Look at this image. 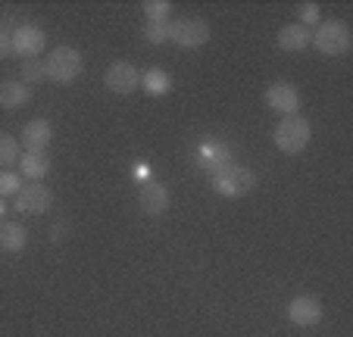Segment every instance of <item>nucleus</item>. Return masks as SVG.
I'll return each mask as SVG.
<instances>
[{
	"instance_id": "obj_1",
	"label": "nucleus",
	"mask_w": 353,
	"mask_h": 337,
	"mask_svg": "<svg viewBox=\"0 0 353 337\" xmlns=\"http://www.w3.org/2000/svg\"><path fill=\"white\" fill-rule=\"evenodd\" d=\"M210 185L219 197H228V200H238L244 194H250L256 187V175L247 169V165H238V163H225L219 169L210 172Z\"/></svg>"
},
{
	"instance_id": "obj_2",
	"label": "nucleus",
	"mask_w": 353,
	"mask_h": 337,
	"mask_svg": "<svg viewBox=\"0 0 353 337\" xmlns=\"http://www.w3.org/2000/svg\"><path fill=\"white\" fill-rule=\"evenodd\" d=\"M310 138H313V128H310V122L303 119L300 112H294V116H285V119L275 125V132H272L275 147H279L281 153H288V156H297V153L307 150Z\"/></svg>"
},
{
	"instance_id": "obj_3",
	"label": "nucleus",
	"mask_w": 353,
	"mask_h": 337,
	"mask_svg": "<svg viewBox=\"0 0 353 337\" xmlns=\"http://www.w3.org/2000/svg\"><path fill=\"white\" fill-rule=\"evenodd\" d=\"M310 44H313L322 57H344L353 47V34H350V28H347V22L328 19V22L316 25V32L310 34Z\"/></svg>"
},
{
	"instance_id": "obj_4",
	"label": "nucleus",
	"mask_w": 353,
	"mask_h": 337,
	"mask_svg": "<svg viewBox=\"0 0 353 337\" xmlns=\"http://www.w3.org/2000/svg\"><path fill=\"white\" fill-rule=\"evenodd\" d=\"M44 66H47V81H57V85H72V81L85 72L81 53L69 44L54 47V53L44 60Z\"/></svg>"
},
{
	"instance_id": "obj_5",
	"label": "nucleus",
	"mask_w": 353,
	"mask_h": 337,
	"mask_svg": "<svg viewBox=\"0 0 353 337\" xmlns=\"http://www.w3.org/2000/svg\"><path fill=\"white\" fill-rule=\"evenodd\" d=\"M169 41H175L185 50H194V47H203L210 41V25L207 19H197V16H185V19L172 22V32H169Z\"/></svg>"
},
{
	"instance_id": "obj_6",
	"label": "nucleus",
	"mask_w": 353,
	"mask_h": 337,
	"mask_svg": "<svg viewBox=\"0 0 353 337\" xmlns=\"http://www.w3.org/2000/svg\"><path fill=\"white\" fill-rule=\"evenodd\" d=\"M322 303L316 297H310V294H303V297H294L291 303H288L285 316L291 325H297V328H313V325L322 322Z\"/></svg>"
},
{
	"instance_id": "obj_7",
	"label": "nucleus",
	"mask_w": 353,
	"mask_h": 337,
	"mask_svg": "<svg viewBox=\"0 0 353 337\" xmlns=\"http://www.w3.org/2000/svg\"><path fill=\"white\" fill-rule=\"evenodd\" d=\"M13 206L16 212H26V216H41L54 206V194L47 191L44 185H28V187H19V194L13 197Z\"/></svg>"
},
{
	"instance_id": "obj_8",
	"label": "nucleus",
	"mask_w": 353,
	"mask_h": 337,
	"mask_svg": "<svg viewBox=\"0 0 353 337\" xmlns=\"http://www.w3.org/2000/svg\"><path fill=\"white\" fill-rule=\"evenodd\" d=\"M10 41H13L16 57H22V60H38V53L44 50V44H47V34L41 32L38 25H19L10 34Z\"/></svg>"
},
{
	"instance_id": "obj_9",
	"label": "nucleus",
	"mask_w": 353,
	"mask_h": 337,
	"mask_svg": "<svg viewBox=\"0 0 353 337\" xmlns=\"http://www.w3.org/2000/svg\"><path fill=\"white\" fill-rule=\"evenodd\" d=\"M103 85L110 88L113 94H134L141 88V72L132 66V63H113V66L107 69V75H103Z\"/></svg>"
},
{
	"instance_id": "obj_10",
	"label": "nucleus",
	"mask_w": 353,
	"mask_h": 337,
	"mask_svg": "<svg viewBox=\"0 0 353 337\" xmlns=\"http://www.w3.org/2000/svg\"><path fill=\"white\" fill-rule=\"evenodd\" d=\"M266 106L275 112H281V116H294V112L300 110V94L294 85H288V81H275V85L266 88Z\"/></svg>"
},
{
	"instance_id": "obj_11",
	"label": "nucleus",
	"mask_w": 353,
	"mask_h": 337,
	"mask_svg": "<svg viewBox=\"0 0 353 337\" xmlns=\"http://www.w3.org/2000/svg\"><path fill=\"white\" fill-rule=\"evenodd\" d=\"M54 141V125L47 119H32L22 125V144H26V153H47Z\"/></svg>"
},
{
	"instance_id": "obj_12",
	"label": "nucleus",
	"mask_w": 353,
	"mask_h": 337,
	"mask_svg": "<svg viewBox=\"0 0 353 337\" xmlns=\"http://www.w3.org/2000/svg\"><path fill=\"white\" fill-rule=\"evenodd\" d=\"M138 203H141V210H144L147 216H163V212L169 210L166 185H160V181H147V185L138 191Z\"/></svg>"
},
{
	"instance_id": "obj_13",
	"label": "nucleus",
	"mask_w": 353,
	"mask_h": 337,
	"mask_svg": "<svg viewBox=\"0 0 353 337\" xmlns=\"http://www.w3.org/2000/svg\"><path fill=\"white\" fill-rule=\"evenodd\" d=\"M32 103V88L26 81H0V106L3 110H22Z\"/></svg>"
},
{
	"instance_id": "obj_14",
	"label": "nucleus",
	"mask_w": 353,
	"mask_h": 337,
	"mask_svg": "<svg viewBox=\"0 0 353 337\" xmlns=\"http://www.w3.org/2000/svg\"><path fill=\"white\" fill-rule=\"evenodd\" d=\"M310 28H303L300 22H294V25H285L279 32V50L285 53H300V50H307L310 47Z\"/></svg>"
},
{
	"instance_id": "obj_15",
	"label": "nucleus",
	"mask_w": 353,
	"mask_h": 337,
	"mask_svg": "<svg viewBox=\"0 0 353 337\" xmlns=\"http://www.w3.org/2000/svg\"><path fill=\"white\" fill-rule=\"evenodd\" d=\"M28 244V232L19 222H3L0 225V247L7 253H22Z\"/></svg>"
},
{
	"instance_id": "obj_16",
	"label": "nucleus",
	"mask_w": 353,
	"mask_h": 337,
	"mask_svg": "<svg viewBox=\"0 0 353 337\" xmlns=\"http://www.w3.org/2000/svg\"><path fill=\"white\" fill-rule=\"evenodd\" d=\"M141 88H144L150 97H166V94L172 91V75L163 72V69H147V72L141 75Z\"/></svg>"
},
{
	"instance_id": "obj_17",
	"label": "nucleus",
	"mask_w": 353,
	"mask_h": 337,
	"mask_svg": "<svg viewBox=\"0 0 353 337\" xmlns=\"http://www.w3.org/2000/svg\"><path fill=\"white\" fill-rule=\"evenodd\" d=\"M19 165H22V175H26L28 181H34V185L50 172V159H47V153H22Z\"/></svg>"
},
{
	"instance_id": "obj_18",
	"label": "nucleus",
	"mask_w": 353,
	"mask_h": 337,
	"mask_svg": "<svg viewBox=\"0 0 353 337\" xmlns=\"http://www.w3.org/2000/svg\"><path fill=\"white\" fill-rule=\"evenodd\" d=\"M13 163H19V141L0 132V169H7Z\"/></svg>"
},
{
	"instance_id": "obj_19",
	"label": "nucleus",
	"mask_w": 353,
	"mask_h": 337,
	"mask_svg": "<svg viewBox=\"0 0 353 337\" xmlns=\"http://www.w3.org/2000/svg\"><path fill=\"white\" fill-rule=\"evenodd\" d=\"M22 81H26L28 88H32V85H41V81H47V66H44V60H26V63H22Z\"/></svg>"
},
{
	"instance_id": "obj_20",
	"label": "nucleus",
	"mask_w": 353,
	"mask_h": 337,
	"mask_svg": "<svg viewBox=\"0 0 353 337\" xmlns=\"http://www.w3.org/2000/svg\"><path fill=\"white\" fill-rule=\"evenodd\" d=\"M144 13H147V22H169L172 3L169 0H144Z\"/></svg>"
},
{
	"instance_id": "obj_21",
	"label": "nucleus",
	"mask_w": 353,
	"mask_h": 337,
	"mask_svg": "<svg viewBox=\"0 0 353 337\" xmlns=\"http://www.w3.org/2000/svg\"><path fill=\"white\" fill-rule=\"evenodd\" d=\"M169 32H172V19L169 22H147L144 25V38L150 41V44H166Z\"/></svg>"
},
{
	"instance_id": "obj_22",
	"label": "nucleus",
	"mask_w": 353,
	"mask_h": 337,
	"mask_svg": "<svg viewBox=\"0 0 353 337\" xmlns=\"http://www.w3.org/2000/svg\"><path fill=\"white\" fill-rule=\"evenodd\" d=\"M22 187V178L16 172H10V169H0V197H16Z\"/></svg>"
},
{
	"instance_id": "obj_23",
	"label": "nucleus",
	"mask_w": 353,
	"mask_h": 337,
	"mask_svg": "<svg viewBox=\"0 0 353 337\" xmlns=\"http://www.w3.org/2000/svg\"><path fill=\"white\" fill-rule=\"evenodd\" d=\"M310 22H319V7L316 3H300V25L307 28Z\"/></svg>"
},
{
	"instance_id": "obj_24",
	"label": "nucleus",
	"mask_w": 353,
	"mask_h": 337,
	"mask_svg": "<svg viewBox=\"0 0 353 337\" xmlns=\"http://www.w3.org/2000/svg\"><path fill=\"white\" fill-rule=\"evenodd\" d=\"M10 34H13V32L0 28V60H7L10 53H13V41H10Z\"/></svg>"
},
{
	"instance_id": "obj_25",
	"label": "nucleus",
	"mask_w": 353,
	"mask_h": 337,
	"mask_svg": "<svg viewBox=\"0 0 353 337\" xmlns=\"http://www.w3.org/2000/svg\"><path fill=\"white\" fill-rule=\"evenodd\" d=\"M50 238H54V241H63V225H57V228H50Z\"/></svg>"
},
{
	"instance_id": "obj_26",
	"label": "nucleus",
	"mask_w": 353,
	"mask_h": 337,
	"mask_svg": "<svg viewBox=\"0 0 353 337\" xmlns=\"http://www.w3.org/2000/svg\"><path fill=\"white\" fill-rule=\"evenodd\" d=\"M3 216H7V200L0 197V225H3Z\"/></svg>"
}]
</instances>
